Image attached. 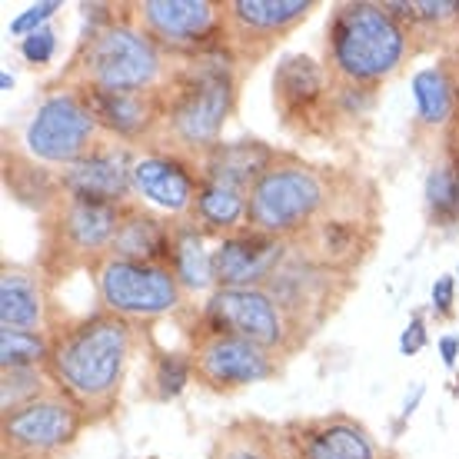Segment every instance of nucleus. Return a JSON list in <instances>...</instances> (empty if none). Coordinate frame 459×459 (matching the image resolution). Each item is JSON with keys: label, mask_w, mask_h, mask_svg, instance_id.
<instances>
[{"label": "nucleus", "mask_w": 459, "mask_h": 459, "mask_svg": "<svg viewBox=\"0 0 459 459\" xmlns=\"http://www.w3.org/2000/svg\"><path fill=\"white\" fill-rule=\"evenodd\" d=\"M137 346L134 323L114 313L97 310L50 330V359L47 377L77 410L87 423H100L117 410L130 356Z\"/></svg>", "instance_id": "obj_1"}, {"label": "nucleus", "mask_w": 459, "mask_h": 459, "mask_svg": "<svg viewBox=\"0 0 459 459\" xmlns=\"http://www.w3.org/2000/svg\"><path fill=\"white\" fill-rule=\"evenodd\" d=\"M163 126L170 150L200 157L213 143L237 110V50L220 47L184 57L163 83Z\"/></svg>", "instance_id": "obj_2"}, {"label": "nucleus", "mask_w": 459, "mask_h": 459, "mask_svg": "<svg viewBox=\"0 0 459 459\" xmlns=\"http://www.w3.org/2000/svg\"><path fill=\"white\" fill-rule=\"evenodd\" d=\"M323 47L326 70L336 83L379 87L406 64L413 50V34L386 11V4L350 0L333 7Z\"/></svg>", "instance_id": "obj_3"}, {"label": "nucleus", "mask_w": 459, "mask_h": 459, "mask_svg": "<svg viewBox=\"0 0 459 459\" xmlns=\"http://www.w3.org/2000/svg\"><path fill=\"white\" fill-rule=\"evenodd\" d=\"M70 81L77 87L117 93L163 91V83L170 81L167 50L130 13L124 21L107 23L104 30L83 37L70 67Z\"/></svg>", "instance_id": "obj_4"}, {"label": "nucleus", "mask_w": 459, "mask_h": 459, "mask_svg": "<svg viewBox=\"0 0 459 459\" xmlns=\"http://www.w3.org/2000/svg\"><path fill=\"white\" fill-rule=\"evenodd\" d=\"M247 227L297 243L310 227L336 210L333 177L320 167L280 153L247 194Z\"/></svg>", "instance_id": "obj_5"}, {"label": "nucleus", "mask_w": 459, "mask_h": 459, "mask_svg": "<svg viewBox=\"0 0 459 459\" xmlns=\"http://www.w3.org/2000/svg\"><path fill=\"white\" fill-rule=\"evenodd\" d=\"M194 333H230L264 346L270 353L290 356L299 343H307V330L290 320L287 310L270 297L266 287L247 290H213L207 303L196 310Z\"/></svg>", "instance_id": "obj_6"}, {"label": "nucleus", "mask_w": 459, "mask_h": 459, "mask_svg": "<svg viewBox=\"0 0 459 459\" xmlns=\"http://www.w3.org/2000/svg\"><path fill=\"white\" fill-rule=\"evenodd\" d=\"M100 310L126 323H153L184 307V287L167 264H134L104 256L91 266Z\"/></svg>", "instance_id": "obj_7"}, {"label": "nucleus", "mask_w": 459, "mask_h": 459, "mask_svg": "<svg viewBox=\"0 0 459 459\" xmlns=\"http://www.w3.org/2000/svg\"><path fill=\"white\" fill-rule=\"evenodd\" d=\"M97 137H100V126L93 120L83 93L70 83V87L47 93L37 104L30 124L23 130V150L37 163L70 167L100 143Z\"/></svg>", "instance_id": "obj_8"}, {"label": "nucleus", "mask_w": 459, "mask_h": 459, "mask_svg": "<svg viewBox=\"0 0 459 459\" xmlns=\"http://www.w3.org/2000/svg\"><path fill=\"white\" fill-rule=\"evenodd\" d=\"M130 13L163 50L180 54V57L233 47L227 30V4H213V0H140V4H130Z\"/></svg>", "instance_id": "obj_9"}, {"label": "nucleus", "mask_w": 459, "mask_h": 459, "mask_svg": "<svg viewBox=\"0 0 459 459\" xmlns=\"http://www.w3.org/2000/svg\"><path fill=\"white\" fill-rule=\"evenodd\" d=\"M87 426V416L60 390L44 393L13 413L0 416L4 456L11 459H60Z\"/></svg>", "instance_id": "obj_10"}, {"label": "nucleus", "mask_w": 459, "mask_h": 459, "mask_svg": "<svg viewBox=\"0 0 459 459\" xmlns=\"http://www.w3.org/2000/svg\"><path fill=\"white\" fill-rule=\"evenodd\" d=\"M353 287V273H340L333 266L320 264L316 256L297 247L290 250L287 264L270 276V297L287 310V316L297 323L299 330L313 333L330 313L340 307L346 290Z\"/></svg>", "instance_id": "obj_11"}, {"label": "nucleus", "mask_w": 459, "mask_h": 459, "mask_svg": "<svg viewBox=\"0 0 459 459\" xmlns=\"http://www.w3.org/2000/svg\"><path fill=\"white\" fill-rule=\"evenodd\" d=\"M190 353H194L196 383H204L213 393L247 390L280 377V359H276L280 353H270L243 336L194 333Z\"/></svg>", "instance_id": "obj_12"}, {"label": "nucleus", "mask_w": 459, "mask_h": 459, "mask_svg": "<svg viewBox=\"0 0 459 459\" xmlns=\"http://www.w3.org/2000/svg\"><path fill=\"white\" fill-rule=\"evenodd\" d=\"M333 74L307 54H287L273 70V107L283 124L313 134L333 117Z\"/></svg>", "instance_id": "obj_13"}, {"label": "nucleus", "mask_w": 459, "mask_h": 459, "mask_svg": "<svg viewBox=\"0 0 459 459\" xmlns=\"http://www.w3.org/2000/svg\"><path fill=\"white\" fill-rule=\"evenodd\" d=\"M200 184L204 173L196 157L180 150H147L134 160V196L170 217H190Z\"/></svg>", "instance_id": "obj_14"}, {"label": "nucleus", "mask_w": 459, "mask_h": 459, "mask_svg": "<svg viewBox=\"0 0 459 459\" xmlns=\"http://www.w3.org/2000/svg\"><path fill=\"white\" fill-rule=\"evenodd\" d=\"M124 210L114 204H87V200H60L50 210V233L60 256L74 264H97L110 253L117 230L124 223Z\"/></svg>", "instance_id": "obj_15"}, {"label": "nucleus", "mask_w": 459, "mask_h": 459, "mask_svg": "<svg viewBox=\"0 0 459 459\" xmlns=\"http://www.w3.org/2000/svg\"><path fill=\"white\" fill-rule=\"evenodd\" d=\"M293 243L243 227L230 237H220L213 247V283L217 290L266 287L270 276L287 264Z\"/></svg>", "instance_id": "obj_16"}, {"label": "nucleus", "mask_w": 459, "mask_h": 459, "mask_svg": "<svg viewBox=\"0 0 459 459\" xmlns=\"http://www.w3.org/2000/svg\"><path fill=\"white\" fill-rule=\"evenodd\" d=\"M134 160L137 157L130 147L97 143L87 157L60 170V190L67 200L126 207V200L134 196Z\"/></svg>", "instance_id": "obj_17"}, {"label": "nucleus", "mask_w": 459, "mask_h": 459, "mask_svg": "<svg viewBox=\"0 0 459 459\" xmlns=\"http://www.w3.org/2000/svg\"><path fill=\"white\" fill-rule=\"evenodd\" d=\"M283 446L290 459H379L373 433L343 413L293 420L283 426Z\"/></svg>", "instance_id": "obj_18"}, {"label": "nucleus", "mask_w": 459, "mask_h": 459, "mask_svg": "<svg viewBox=\"0 0 459 459\" xmlns=\"http://www.w3.org/2000/svg\"><path fill=\"white\" fill-rule=\"evenodd\" d=\"M316 11V0H230L227 30L230 44L240 54L260 57L297 23H303Z\"/></svg>", "instance_id": "obj_19"}, {"label": "nucleus", "mask_w": 459, "mask_h": 459, "mask_svg": "<svg viewBox=\"0 0 459 459\" xmlns=\"http://www.w3.org/2000/svg\"><path fill=\"white\" fill-rule=\"evenodd\" d=\"M77 87V83H74ZM91 107L97 126L107 137L120 143H143V140L160 137L163 126V93H117L97 91V87H77Z\"/></svg>", "instance_id": "obj_20"}, {"label": "nucleus", "mask_w": 459, "mask_h": 459, "mask_svg": "<svg viewBox=\"0 0 459 459\" xmlns=\"http://www.w3.org/2000/svg\"><path fill=\"white\" fill-rule=\"evenodd\" d=\"M276 157H280V150H273L270 143H264V140L256 137H243V140H220L207 153H200L196 163H200L204 180H213V184L250 194V186L273 167Z\"/></svg>", "instance_id": "obj_21"}, {"label": "nucleus", "mask_w": 459, "mask_h": 459, "mask_svg": "<svg viewBox=\"0 0 459 459\" xmlns=\"http://www.w3.org/2000/svg\"><path fill=\"white\" fill-rule=\"evenodd\" d=\"M297 247H303L310 256H316L320 264L333 266L340 273H353L356 264L373 247V233H367V223L359 217H343L340 210H333L316 227L307 230Z\"/></svg>", "instance_id": "obj_22"}, {"label": "nucleus", "mask_w": 459, "mask_h": 459, "mask_svg": "<svg viewBox=\"0 0 459 459\" xmlns=\"http://www.w3.org/2000/svg\"><path fill=\"white\" fill-rule=\"evenodd\" d=\"M47 303L44 280L37 270L21 264L0 266V330H47Z\"/></svg>", "instance_id": "obj_23"}, {"label": "nucleus", "mask_w": 459, "mask_h": 459, "mask_svg": "<svg viewBox=\"0 0 459 459\" xmlns=\"http://www.w3.org/2000/svg\"><path fill=\"white\" fill-rule=\"evenodd\" d=\"M170 253H173V223H167V220L157 217L147 207L126 204L124 223L117 230L107 256H120V260H134V264L170 266Z\"/></svg>", "instance_id": "obj_24"}, {"label": "nucleus", "mask_w": 459, "mask_h": 459, "mask_svg": "<svg viewBox=\"0 0 459 459\" xmlns=\"http://www.w3.org/2000/svg\"><path fill=\"white\" fill-rule=\"evenodd\" d=\"M416 107V124L429 126V130H443V126L456 124V77H453V64H433L413 74L410 81Z\"/></svg>", "instance_id": "obj_25"}, {"label": "nucleus", "mask_w": 459, "mask_h": 459, "mask_svg": "<svg viewBox=\"0 0 459 459\" xmlns=\"http://www.w3.org/2000/svg\"><path fill=\"white\" fill-rule=\"evenodd\" d=\"M170 270L180 280L184 293H204L213 283V250H207V233L194 220L184 217L173 223Z\"/></svg>", "instance_id": "obj_26"}, {"label": "nucleus", "mask_w": 459, "mask_h": 459, "mask_svg": "<svg viewBox=\"0 0 459 459\" xmlns=\"http://www.w3.org/2000/svg\"><path fill=\"white\" fill-rule=\"evenodd\" d=\"M247 210H250L247 190H233V186L204 180L194 200V210H190V220L207 237H230V233L247 227Z\"/></svg>", "instance_id": "obj_27"}, {"label": "nucleus", "mask_w": 459, "mask_h": 459, "mask_svg": "<svg viewBox=\"0 0 459 459\" xmlns=\"http://www.w3.org/2000/svg\"><path fill=\"white\" fill-rule=\"evenodd\" d=\"M210 459H290L283 429L264 420H237L217 437Z\"/></svg>", "instance_id": "obj_28"}, {"label": "nucleus", "mask_w": 459, "mask_h": 459, "mask_svg": "<svg viewBox=\"0 0 459 459\" xmlns=\"http://www.w3.org/2000/svg\"><path fill=\"white\" fill-rule=\"evenodd\" d=\"M4 180H7V190L13 194V200H21V204L40 210V213H50V210L64 200L60 173H50L44 163H37L34 157L11 153V157H7Z\"/></svg>", "instance_id": "obj_29"}, {"label": "nucleus", "mask_w": 459, "mask_h": 459, "mask_svg": "<svg viewBox=\"0 0 459 459\" xmlns=\"http://www.w3.org/2000/svg\"><path fill=\"white\" fill-rule=\"evenodd\" d=\"M196 379L194 353L190 350H160L150 359L147 390L157 403H170Z\"/></svg>", "instance_id": "obj_30"}, {"label": "nucleus", "mask_w": 459, "mask_h": 459, "mask_svg": "<svg viewBox=\"0 0 459 459\" xmlns=\"http://www.w3.org/2000/svg\"><path fill=\"white\" fill-rule=\"evenodd\" d=\"M50 359V330H0V369L44 367Z\"/></svg>", "instance_id": "obj_31"}, {"label": "nucleus", "mask_w": 459, "mask_h": 459, "mask_svg": "<svg viewBox=\"0 0 459 459\" xmlns=\"http://www.w3.org/2000/svg\"><path fill=\"white\" fill-rule=\"evenodd\" d=\"M54 390L44 367H23V369H0V416L21 410L27 403L40 400L44 393Z\"/></svg>", "instance_id": "obj_32"}, {"label": "nucleus", "mask_w": 459, "mask_h": 459, "mask_svg": "<svg viewBox=\"0 0 459 459\" xmlns=\"http://www.w3.org/2000/svg\"><path fill=\"white\" fill-rule=\"evenodd\" d=\"M423 196H426V210H429V220H433V223H439V227L459 223V184L449 163H439V167L429 170Z\"/></svg>", "instance_id": "obj_33"}, {"label": "nucleus", "mask_w": 459, "mask_h": 459, "mask_svg": "<svg viewBox=\"0 0 459 459\" xmlns=\"http://www.w3.org/2000/svg\"><path fill=\"white\" fill-rule=\"evenodd\" d=\"M373 87H356V83H336L333 87V114L343 120L367 117L373 110Z\"/></svg>", "instance_id": "obj_34"}, {"label": "nucleus", "mask_w": 459, "mask_h": 459, "mask_svg": "<svg viewBox=\"0 0 459 459\" xmlns=\"http://www.w3.org/2000/svg\"><path fill=\"white\" fill-rule=\"evenodd\" d=\"M17 50H21V57L27 67H47V64L54 60V54H57V30L47 23L37 34L23 37L21 44H17Z\"/></svg>", "instance_id": "obj_35"}, {"label": "nucleus", "mask_w": 459, "mask_h": 459, "mask_svg": "<svg viewBox=\"0 0 459 459\" xmlns=\"http://www.w3.org/2000/svg\"><path fill=\"white\" fill-rule=\"evenodd\" d=\"M57 11H64V4L60 0H40V4H30L27 11H21L17 17L11 21V27H7V34L11 37H30L37 34L40 27H47V21L54 17Z\"/></svg>", "instance_id": "obj_36"}, {"label": "nucleus", "mask_w": 459, "mask_h": 459, "mask_svg": "<svg viewBox=\"0 0 459 459\" xmlns=\"http://www.w3.org/2000/svg\"><path fill=\"white\" fill-rule=\"evenodd\" d=\"M456 276H437V283H433V293H429V307L437 313V320H449L453 310H456Z\"/></svg>", "instance_id": "obj_37"}, {"label": "nucleus", "mask_w": 459, "mask_h": 459, "mask_svg": "<svg viewBox=\"0 0 459 459\" xmlns=\"http://www.w3.org/2000/svg\"><path fill=\"white\" fill-rule=\"evenodd\" d=\"M426 343H429V330H426V323L420 313H413L410 316V323H406V330L400 333V353L403 356H416L420 350H426Z\"/></svg>", "instance_id": "obj_38"}, {"label": "nucleus", "mask_w": 459, "mask_h": 459, "mask_svg": "<svg viewBox=\"0 0 459 459\" xmlns=\"http://www.w3.org/2000/svg\"><path fill=\"white\" fill-rule=\"evenodd\" d=\"M439 356H443V367H456V356H459V336L446 333V336H439Z\"/></svg>", "instance_id": "obj_39"}, {"label": "nucleus", "mask_w": 459, "mask_h": 459, "mask_svg": "<svg viewBox=\"0 0 459 459\" xmlns=\"http://www.w3.org/2000/svg\"><path fill=\"white\" fill-rule=\"evenodd\" d=\"M420 400H423V383H416V386H413V396H406V403H403L400 423H396V433H400L403 423H406V420H410V416L416 413V406H420Z\"/></svg>", "instance_id": "obj_40"}, {"label": "nucleus", "mask_w": 459, "mask_h": 459, "mask_svg": "<svg viewBox=\"0 0 459 459\" xmlns=\"http://www.w3.org/2000/svg\"><path fill=\"white\" fill-rule=\"evenodd\" d=\"M11 87H13V77L4 70V74H0V91H11Z\"/></svg>", "instance_id": "obj_41"}, {"label": "nucleus", "mask_w": 459, "mask_h": 459, "mask_svg": "<svg viewBox=\"0 0 459 459\" xmlns=\"http://www.w3.org/2000/svg\"><path fill=\"white\" fill-rule=\"evenodd\" d=\"M453 77H456V124H459V64H453Z\"/></svg>", "instance_id": "obj_42"}, {"label": "nucleus", "mask_w": 459, "mask_h": 459, "mask_svg": "<svg viewBox=\"0 0 459 459\" xmlns=\"http://www.w3.org/2000/svg\"><path fill=\"white\" fill-rule=\"evenodd\" d=\"M449 167H453V173H456V184H459V150L453 153V160H449Z\"/></svg>", "instance_id": "obj_43"}, {"label": "nucleus", "mask_w": 459, "mask_h": 459, "mask_svg": "<svg viewBox=\"0 0 459 459\" xmlns=\"http://www.w3.org/2000/svg\"><path fill=\"white\" fill-rule=\"evenodd\" d=\"M453 393H456V396H459V373H456V390H453Z\"/></svg>", "instance_id": "obj_44"}, {"label": "nucleus", "mask_w": 459, "mask_h": 459, "mask_svg": "<svg viewBox=\"0 0 459 459\" xmlns=\"http://www.w3.org/2000/svg\"><path fill=\"white\" fill-rule=\"evenodd\" d=\"M456 283H459V266H456Z\"/></svg>", "instance_id": "obj_45"}, {"label": "nucleus", "mask_w": 459, "mask_h": 459, "mask_svg": "<svg viewBox=\"0 0 459 459\" xmlns=\"http://www.w3.org/2000/svg\"><path fill=\"white\" fill-rule=\"evenodd\" d=\"M4 459H11V456H4Z\"/></svg>", "instance_id": "obj_46"}, {"label": "nucleus", "mask_w": 459, "mask_h": 459, "mask_svg": "<svg viewBox=\"0 0 459 459\" xmlns=\"http://www.w3.org/2000/svg\"><path fill=\"white\" fill-rule=\"evenodd\" d=\"M456 23H459V17H456Z\"/></svg>", "instance_id": "obj_47"}]
</instances>
